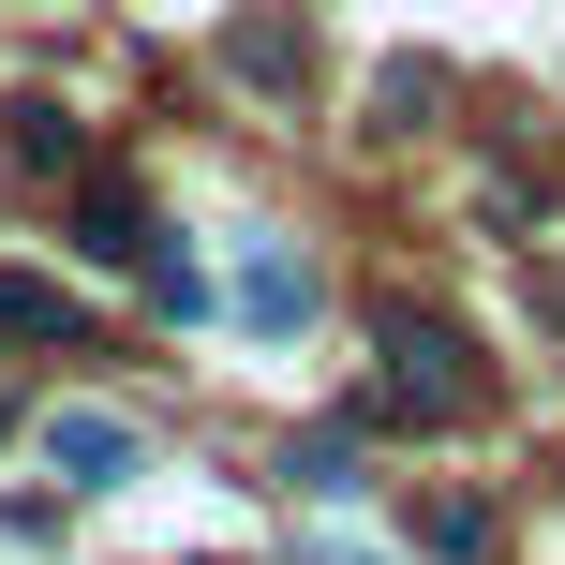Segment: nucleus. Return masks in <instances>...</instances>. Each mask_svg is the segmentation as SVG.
Returning a JSON list of instances; mask_svg holds the SVG:
<instances>
[{
  "instance_id": "obj_5",
  "label": "nucleus",
  "mask_w": 565,
  "mask_h": 565,
  "mask_svg": "<svg viewBox=\"0 0 565 565\" xmlns=\"http://www.w3.org/2000/svg\"><path fill=\"white\" fill-rule=\"evenodd\" d=\"M89 312L60 298V282H30V268H0V342H75Z\"/></svg>"
},
{
  "instance_id": "obj_2",
  "label": "nucleus",
  "mask_w": 565,
  "mask_h": 565,
  "mask_svg": "<svg viewBox=\"0 0 565 565\" xmlns=\"http://www.w3.org/2000/svg\"><path fill=\"white\" fill-rule=\"evenodd\" d=\"M45 461H60V491H119V477H135V417H89V402H75V417H45Z\"/></svg>"
},
{
  "instance_id": "obj_3",
  "label": "nucleus",
  "mask_w": 565,
  "mask_h": 565,
  "mask_svg": "<svg viewBox=\"0 0 565 565\" xmlns=\"http://www.w3.org/2000/svg\"><path fill=\"white\" fill-rule=\"evenodd\" d=\"M0 164H15V179H75V164H89L75 105H0Z\"/></svg>"
},
{
  "instance_id": "obj_4",
  "label": "nucleus",
  "mask_w": 565,
  "mask_h": 565,
  "mask_svg": "<svg viewBox=\"0 0 565 565\" xmlns=\"http://www.w3.org/2000/svg\"><path fill=\"white\" fill-rule=\"evenodd\" d=\"M298 312H312V268H298V254H254V268H238V328H268V342H282Z\"/></svg>"
},
{
  "instance_id": "obj_6",
  "label": "nucleus",
  "mask_w": 565,
  "mask_h": 565,
  "mask_svg": "<svg viewBox=\"0 0 565 565\" xmlns=\"http://www.w3.org/2000/svg\"><path fill=\"white\" fill-rule=\"evenodd\" d=\"M75 254H105V268H135V254H149V209L119 194V179H105V194L75 209Z\"/></svg>"
},
{
  "instance_id": "obj_1",
  "label": "nucleus",
  "mask_w": 565,
  "mask_h": 565,
  "mask_svg": "<svg viewBox=\"0 0 565 565\" xmlns=\"http://www.w3.org/2000/svg\"><path fill=\"white\" fill-rule=\"evenodd\" d=\"M477 402H491L477 342H461L447 312H387V387H372V417L387 431H461Z\"/></svg>"
},
{
  "instance_id": "obj_7",
  "label": "nucleus",
  "mask_w": 565,
  "mask_h": 565,
  "mask_svg": "<svg viewBox=\"0 0 565 565\" xmlns=\"http://www.w3.org/2000/svg\"><path fill=\"white\" fill-rule=\"evenodd\" d=\"M238 75H268V89H282V75H298V30H282V15H254V30H238Z\"/></svg>"
}]
</instances>
